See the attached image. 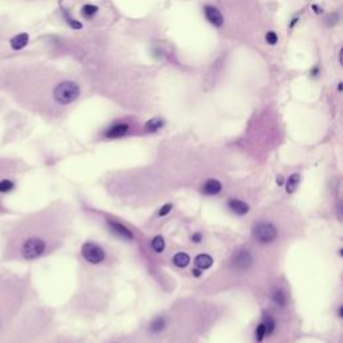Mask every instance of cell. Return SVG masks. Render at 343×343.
I'll return each mask as SVG.
<instances>
[{
	"instance_id": "21",
	"label": "cell",
	"mask_w": 343,
	"mask_h": 343,
	"mask_svg": "<svg viewBox=\"0 0 343 343\" xmlns=\"http://www.w3.org/2000/svg\"><path fill=\"white\" fill-rule=\"evenodd\" d=\"M266 40H267V43L268 44H276L277 43V35H276V33H274V31H270V33L266 35Z\"/></svg>"
},
{
	"instance_id": "13",
	"label": "cell",
	"mask_w": 343,
	"mask_h": 343,
	"mask_svg": "<svg viewBox=\"0 0 343 343\" xmlns=\"http://www.w3.org/2000/svg\"><path fill=\"white\" fill-rule=\"evenodd\" d=\"M129 132V125L126 124H118L111 126V128L105 133V136L107 138H121L124 137L125 134Z\"/></svg>"
},
{
	"instance_id": "22",
	"label": "cell",
	"mask_w": 343,
	"mask_h": 343,
	"mask_svg": "<svg viewBox=\"0 0 343 343\" xmlns=\"http://www.w3.org/2000/svg\"><path fill=\"white\" fill-rule=\"evenodd\" d=\"M65 14H66V12H65ZM66 19H67V23L70 24L72 29H75V30H81L82 29V24L79 23V22H76V20L71 19V18H70V16H69V15H67V14H66Z\"/></svg>"
},
{
	"instance_id": "6",
	"label": "cell",
	"mask_w": 343,
	"mask_h": 343,
	"mask_svg": "<svg viewBox=\"0 0 343 343\" xmlns=\"http://www.w3.org/2000/svg\"><path fill=\"white\" fill-rule=\"evenodd\" d=\"M36 300L38 291L31 272L0 268V335Z\"/></svg>"
},
{
	"instance_id": "7",
	"label": "cell",
	"mask_w": 343,
	"mask_h": 343,
	"mask_svg": "<svg viewBox=\"0 0 343 343\" xmlns=\"http://www.w3.org/2000/svg\"><path fill=\"white\" fill-rule=\"evenodd\" d=\"M55 311L36 300L0 335V343H39L55 333Z\"/></svg>"
},
{
	"instance_id": "14",
	"label": "cell",
	"mask_w": 343,
	"mask_h": 343,
	"mask_svg": "<svg viewBox=\"0 0 343 343\" xmlns=\"http://www.w3.org/2000/svg\"><path fill=\"white\" fill-rule=\"evenodd\" d=\"M30 42V36L27 33H20L18 35H15L14 38L11 39V47L14 50H22Z\"/></svg>"
},
{
	"instance_id": "2",
	"label": "cell",
	"mask_w": 343,
	"mask_h": 343,
	"mask_svg": "<svg viewBox=\"0 0 343 343\" xmlns=\"http://www.w3.org/2000/svg\"><path fill=\"white\" fill-rule=\"evenodd\" d=\"M276 251L251 243L239 245L225 259L221 267L197 290L199 296H209L221 291L248 287L266 291L276 280Z\"/></svg>"
},
{
	"instance_id": "16",
	"label": "cell",
	"mask_w": 343,
	"mask_h": 343,
	"mask_svg": "<svg viewBox=\"0 0 343 343\" xmlns=\"http://www.w3.org/2000/svg\"><path fill=\"white\" fill-rule=\"evenodd\" d=\"M189 260H191L189 256L184 252L176 253L174 257H173V263H174L176 266H178V267H186V266H188V263H189Z\"/></svg>"
},
{
	"instance_id": "4",
	"label": "cell",
	"mask_w": 343,
	"mask_h": 343,
	"mask_svg": "<svg viewBox=\"0 0 343 343\" xmlns=\"http://www.w3.org/2000/svg\"><path fill=\"white\" fill-rule=\"evenodd\" d=\"M105 180V189L115 200L133 206L154 204L177 186L168 172H114Z\"/></svg>"
},
{
	"instance_id": "11",
	"label": "cell",
	"mask_w": 343,
	"mask_h": 343,
	"mask_svg": "<svg viewBox=\"0 0 343 343\" xmlns=\"http://www.w3.org/2000/svg\"><path fill=\"white\" fill-rule=\"evenodd\" d=\"M39 343H89V339L87 337H82V335L54 333Z\"/></svg>"
},
{
	"instance_id": "3",
	"label": "cell",
	"mask_w": 343,
	"mask_h": 343,
	"mask_svg": "<svg viewBox=\"0 0 343 343\" xmlns=\"http://www.w3.org/2000/svg\"><path fill=\"white\" fill-rule=\"evenodd\" d=\"M221 311L212 302L185 298L154 315L138 331L150 338H193L204 337L221 318Z\"/></svg>"
},
{
	"instance_id": "9",
	"label": "cell",
	"mask_w": 343,
	"mask_h": 343,
	"mask_svg": "<svg viewBox=\"0 0 343 343\" xmlns=\"http://www.w3.org/2000/svg\"><path fill=\"white\" fill-rule=\"evenodd\" d=\"M81 256L89 266H102L107 259V252L102 245L94 241H86L81 247Z\"/></svg>"
},
{
	"instance_id": "17",
	"label": "cell",
	"mask_w": 343,
	"mask_h": 343,
	"mask_svg": "<svg viewBox=\"0 0 343 343\" xmlns=\"http://www.w3.org/2000/svg\"><path fill=\"white\" fill-rule=\"evenodd\" d=\"M97 12H98V7L93 4H86L82 8V15H83V18H86V19L93 18L94 15H97Z\"/></svg>"
},
{
	"instance_id": "10",
	"label": "cell",
	"mask_w": 343,
	"mask_h": 343,
	"mask_svg": "<svg viewBox=\"0 0 343 343\" xmlns=\"http://www.w3.org/2000/svg\"><path fill=\"white\" fill-rule=\"evenodd\" d=\"M79 94H81L79 86L70 81L59 83V85L54 89L53 93L54 100L57 101L59 105H69V103H72L74 101L78 100Z\"/></svg>"
},
{
	"instance_id": "5",
	"label": "cell",
	"mask_w": 343,
	"mask_h": 343,
	"mask_svg": "<svg viewBox=\"0 0 343 343\" xmlns=\"http://www.w3.org/2000/svg\"><path fill=\"white\" fill-rule=\"evenodd\" d=\"M305 232V221L295 208L271 204L259 210L251 223L249 234L253 244L272 251L280 249Z\"/></svg>"
},
{
	"instance_id": "19",
	"label": "cell",
	"mask_w": 343,
	"mask_h": 343,
	"mask_svg": "<svg viewBox=\"0 0 343 343\" xmlns=\"http://www.w3.org/2000/svg\"><path fill=\"white\" fill-rule=\"evenodd\" d=\"M152 249L154 252H161L164 249V240L161 238H154L152 241Z\"/></svg>"
},
{
	"instance_id": "15",
	"label": "cell",
	"mask_w": 343,
	"mask_h": 343,
	"mask_svg": "<svg viewBox=\"0 0 343 343\" xmlns=\"http://www.w3.org/2000/svg\"><path fill=\"white\" fill-rule=\"evenodd\" d=\"M164 126V121L161 118H152L145 125V132L148 133H154Z\"/></svg>"
},
{
	"instance_id": "8",
	"label": "cell",
	"mask_w": 343,
	"mask_h": 343,
	"mask_svg": "<svg viewBox=\"0 0 343 343\" xmlns=\"http://www.w3.org/2000/svg\"><path fill=\"white\" fill-rule=\"evenodd\" d=\"M27 171L23 162L10 157H0V199L14 193Z\"/></svg>"
},
{
	"instance_id": "18",
	"label": "cell",
	"mask_w": 343,
	"mask_h": 343,
	"mask_svg": "<svg viewBox=\"0 0 343 343\" xmlns=\"http://www.w3.org/2000/svg\"><path fill=\"white\" fill-rule=\"evenodd\" d=\"M196 266H199L200 268H208L212 266V259L206 255H200L196 257Z\"/></svg>"
},
{
	"instance_id": "12",
	"label": "cell",
	"mask_w": 343,
	"mask_h": 343,
	"mask_svg": "<svg viewBox=\"0 0 343 343\" xmlns=\"http://www.w3.org/2000/svg\"><path fill=\"white\" fill-rule=\"evenodd\" d=\"M204 14L206 16V19L210 24H213L216 27H221L223 23H224V19H223V15L217 8H214L212 5H206L204 8Z\"/></svg>"
},
{
	"instance_id": "20",
	"label": "cell",
	"mask_w": 343,
	"mask_h": 343,
	"mask_svg": "<svg viewBox=\"0 0 343 343\" xmlns=\"http://www.w3.org/2000/svg\"><path fill=\"white\" fill-rule=\"evenodd\" d=\"M11 210L10 208H8V205H7V203H5L4 199H0V216H7V214H10Z\"/></svg>"
},
{
	"instance_id": "1",
	"label": "cell",
	"mask_w": 343,
	"mask_h": 343,
	"mask_svg": "<svg viewBox=\"0 0 343 343\" xmlns=\"http://www.w3.org/2000/svg\"><path fill=\"white\" fill-rule=\"evenodd\" d=\"M74 229V210L55 200L0 225V264H31L61 251Z\"/></svg>"
}]
</instances>
